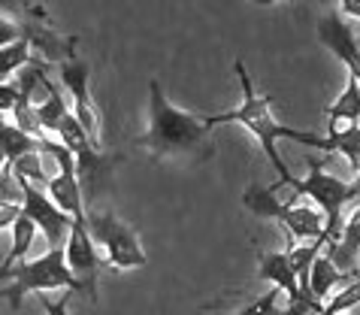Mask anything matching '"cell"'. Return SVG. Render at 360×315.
I'll list each match as a JSON object with an SVG mask.
<instances>
[{
	"instance_id": "cell-1",
	"label": "cell",
	"mask_w": 360,
	"mask_h": 315,
	"mask_svg": "<svg viewBox=\"0 0 360 315\" xmlns=\"http://www.w3.org/2000/svg\"><path fill=\"white\" fill-rule=\"evenodd\" d=\"M136 149L158 161L173 164H203L212 158V125L206 116H194L167 97L164 85L148 82V128L134 140Z\"/></svg>"
},
{
	"instance_id": "cell-2",
	"label": "cell",
	"mask_w": 360,
	"mask_h": 315,
	"mask_svg": "<svg viewBox=\"0 0 360 315\" xmlns=\"http://www.w3.org/2000/svg\"><path fill=\"white\" fill-rule=\"evenodd\" d=\"M236 76H239V85H243V104H239L236 109H227V113H218V116H206L209 125H224V121H233V125H243L248 134H252L257 143H261L264 155L269 158V164L276 167L278 173V182H285L288 176H294L291 170H288V164L282 161V155H278V140H294V143H303L309 149H321L327 152V137H318V134H306V130H294L282 125V121H276L273 116V100H269L266 94H261V91L255 88V79L248 76V70L243 61H236Z\"/></svg>"
},
{
	"instance_id": "cell-3",
	"label": "cell",
	"mask_w": 360,
	"mask_h": 315,
	"mask_svg": "<svg viewBox=\"0 0 360 315\" xmlns=\"http://www.w3.org/2000/svg\"><path fill=\"white\" fill-rule=\"evenodd\" d=\"M282 185H291L294 197H309L315 203V209L324 216V237L333 246L339 240V230H342L348 203H354L360 197V188L354 182H345L333 176V173H327L318 158H309V173L303 179L288 176L285 182H276V188H282Z\"/></svg>"
},
{
	"instance_id": "cell-4",
	"label": "cell",
	"mask_w": 360,
	"mask_h": 315,
	"mask_svg": "<svg viewBox=\"0 0 360 315\" xmlns=\"http://www.w3.org/2000/svg\"><path fill=\"white\" fill-rule=\"evenodd\" d=\"M31 291H73L82 294L79 282L67 267L64 249H46V255L22 261L9 270H0V297L13 303V309H22L25 294Z\"/></svg>"
},
{
	"instance_id": "cell-5",
	"label": "cell",
	"mask_w": 360,
	"mask_h": 315,
	"mask_svg": "<svg viewBox=\"0 0 360 315\" xmlns=\"http://www.w3.org/2000/svg\"><path fill=\"white\" fill-rule=\"evenodd\" d=\"M243 206L255 216L276 218L282 221V228L288 230V237H294L297 242H312V240H327L324 237V216L315 206H303L291 200H278L273 188L261 185H248L243 191ZM330 249V246H327Z\"/></svg>"
},
{
	"instance_id": "cell-6",
	"label": "cell",
	"mask_w": 360,
	"mask_h": 315,
	"mask_svg": "<svg viewBox=\"0 0 360 315\" xmlns=\"http://www.w3.org/2000/svg\"><path fill=\"white\" fill-rule=\"evenodd\" d=\"M88 233H91L94 246L103 252V264L112 270H139L148 264V255L139 242L136 230L115 218L112 212H97L91 209L85 216Z\"/></svg>"
},
{
	"instance_id": "cell-7",
	"label": "cell",
	"mask_w": 360,
	"mask_h": 315,
	"mask_svg": "<svg viewBox=\"0 0 360 315\" xmlns=\"http://www.w3.org/2000/svg\"><path fill=\"white\" fill-rule=\"evenodd\" d=\"M61 85L70 94V100H73L70 109H73V116L82 125L88 140L97 149H103V143H100V137H103V116H100V109L91 97V88H88V64L76 52H70L61 61Z\"/></svg>"
},
{
	"instance_id": "cell-8",
	"label": "cell",
	"mask_w": 360,
	"mask_h": 315,
	"mask_svg": "<svg viewBox=\"0 0 360 315\" xmlns=\"http://www.w3.org/2000/svg\"><path fill=\"white\" fill-rule=\"evenodd\" d=\"M13 179H15L18 191H22V216L34 221V228L39 230V237H43L49 249H64L70 240V228H73L76 218H70L67 212L58 209L43 188H37L27 179H18V176H13Z\"/></svg>"
},
{
	"instance_id": "cell-9",
	"label": "cell",
	"mask_w": 360,
	"mask_h": 315,
	"mask_svg": "<svg viewBox=\"0 0 360 315\" xmlns=\"http://www.w3.org/2000/svg\"><path fill=\"white\" fill-rule=\"evenodd\" d=\"M64 258H67V267H70V273H73V279L79 282V288H82V294H88V300H97L100 258H97V246H94L91 233H88L85 218L73 221V228H70Z\"/></svg>"
},
{
	"instance_id": "cell-10",
	"label": "cell",
	"mask_w": 360,
	"mask_h": 315,
	"mask_svg": "<svg viewBox=\"0 0 360 315\" xmlns=\"http://www.w3.org/2000/svg\"><path fill=\"white\" fill-rule=\"evenodd\" d=\"M318 39L345 64L348 76L360 82V39L354 37L352 22H345L336 9L318 18Z\"/></svg>"
},
{
	"instance_id": "cell-11",
	"label": "cell",
	"mask_w": 360,
	"mask_h": 315,
	"mask_svg": "<svg viewBox=\"0 0 360 315\" xmlns=\"http://www.w3.org/2000/svg\"><path fill=\"white\" fill-rule=\"evenodd\" d=\"M257 267H261V276L269 282V285H273L276 291H282L294 307H300L303 312H315L306 303L303 291H300V279H297V273L291 267L288 252H257Z\"/></svg>"
},
{
	"instance_id": "cell-12",
	"label": "cell",
	"mask_w": 360,
	"mask_h": 315,
	"mask_svg": "<svg viewBox=\"0 0 360 315\" xmlns=\"http://www.w3.org/2000/svg\"><path fill=\"white\" fill-rule=\"evenodd\" d=\"M327 258L333 261V267L345 276H357V264H360V206H354L342 221L339 240L327 249Z\"/></svg>"
},
{
	"instance_id": "cell-13",
	"label": "cell",
	"mask_w": 360,
	"mask_h": 315,
	"mask_svg": "<svg viewBox=\"0 0 360 315\" xmlns=\"http://www.w3.org/2000/svg\"><path fill=\"white\" fill-rule=\"evenodd\" d=\"M324 116H327V134H336V130H342V128L360 125V82L357 79L348 76L342 94L324 109Z\"/></svg>"
},
{
	"instance_id": "cell-14",
	"label": "cell",
	"mask_w": 360,
	"mask_h": 315,
	"mask_svg": "<svg viewBox=\"0 0 360 315\" xmlns=\"http://www.w3.org/2000/svg\"><path fill=\"white\" fill-rule=\"evenodd\" d=\"M345 282H352V276H345V273H339L333 267V261L327 258V252L315 258L312 270H309V294H312V300L318 307H324L327 297H333V294L345 285Z\"/></svg>"
},
{
	"instance_id": "cell-15",
	"label": "cell",
	"mask_w": 360,
	"mask_h": 315,
	"mask_svg": "<svg viewBox=\"0 0 360 315\" xmlns=\"http://www.w3.org/2000/svg\"><path fill=\"white\" fill-rule=\"evenodd\" d=\"M37 240H39V230L34 228V221L27 216H18V221L13 225V249H9V255H6L0 270H9V267H15V264H22L27 255H31Z\"/></svg>"
},
{
	"instance_id": "cell-16",
	"label": "cell",
	"mask_w": 360,
	"mask_h": 315,
	"mask_svg": "<svg viewBox=\"0 0 360 315\" xmlns=\"http://www.w3.org/2000/svg\"><path fill=\"white\" fill-rule=\"evenodd\" d=\"M37 61V52L31 49L27 39H18V43L0 49V85L9 82V76H18L27 64Z\"/></svg>"
},
{
	"instance_id": "cell-17",
	"label": "cell",
	"mask_w": 360,
	"mask_h": 315,
	"mask_svg": "<svg viewBox=\"0 0 360 315\" xmlns=\"http://www.w3.org/2000/svg\"><path fill=\"white\" fill-rule=\"evenodd\" d=\"M18 39H25V25H18L13 16H4L0 13V49L18 43Z\"/></svg>"
},
{
	"instance_id": "cell-18",
	"label": "cell",
	"mask_w": 360,
	"mask_h": 315,
	"mask_svg": "<svg viewBox=\"0 0 360 315\" xmlns=\"http://www.w3.org/2000/svg\"><path fill=\"white\" fill-rule=\"evenodd\" d=\"M18 100H22V91H18L15 79L13 82H4L0 85V116H9L13 109L18 106Z\"/></svg>"
},
{
	"instance_id": "cell-19",
	"label": "cell",
	"mask_w": 360,
	"mask_h": 315,
	"mask_svg": "<svg viewBox=\"0 0 360 315\" xmlns=\"http://www.w3.org/2000/svg\"><path fill=\"white\" fill-rule=\"evenodd\" d=\"M18 216H22V200H0V230H13Z\"/></svg>"
},
{
	"instance_id": "cell-20",
	"label": "cell",
	"mask_w": 360,
	"mask_h": 315,
	"mask_svg": "<svg viewBox=\"0 0 360 315\" xmlns=\"http://www.w3.org/2000/svg\"><path fill=\"white\" fill-rule=\"evenodd\" d=\"M276 300H278V291L273 288L269 294H264V297H257L255 303H248V307L243 312H236V315H269L273 307H276Z\"/></svg>"
},
{
	"instance_id": "cell-21",
	"label": "cell",
	"mask_w": 360,
	"mask_h": 315,
	"mask_svg": "<svg viewBox=\"0 0 360 315\" xmlns=\"http://www.w3.org/2000/svg\"><path fill=\"white\" fill-rule=\"evenodd\" d=\"M70 297H73V291H64L58 300H52V297H39V303H43V309H46V315H70Z\"/></svg>"
},
{
	"instance_id": "cell-22",
	"label": "cell",
	"mask_w": 360,
	"mask_h": 315,
	"mask_svg": "<svg viewBox=\"0 0 360 315\" xmlns=\"http://www.w3.org/2000/svg\"><path fill=\"white\" fill-rule=\"evenodd\" d=\"M336 13L342 16L345 22L348 18H352V22H360V0H342V4L336 6Z\"/></svg>"
},
{
	"instance_id": "cell-23",
	"label": "cell",
	"mask_w": 360,
	"mask_h": 315,
	"mask_svg": "<svg viewBox=\"0 0 360 315\" xmlns=\"http://www.w3.org/2000/svg\"><path fill=\"white\" fill-rule=\"evenodd\" d=\"M357 276H360V264H357ZM357 276H354V279H357Z\"/></svg>"
}]
</instances>
